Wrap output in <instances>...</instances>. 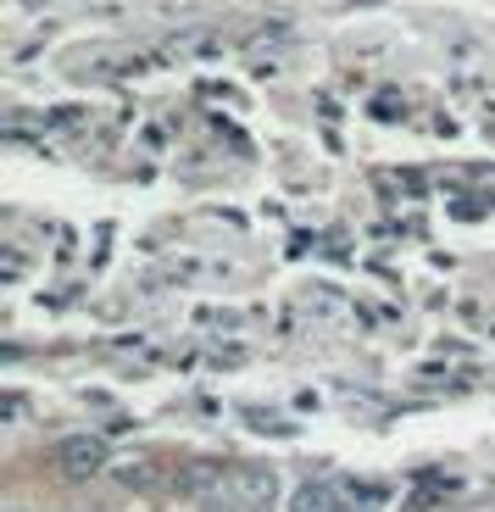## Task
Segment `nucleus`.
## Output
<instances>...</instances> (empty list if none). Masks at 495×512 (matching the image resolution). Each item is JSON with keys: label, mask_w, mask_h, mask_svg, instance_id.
Listing matches in <instances>:
<instances>
[{"label": "nucleus", "mask_w": 495, "mask_h": 512, "mask_svg": "<svg viewBox=\"0 0 495 512\" xmlns=\"http://www.w3.org/2000/svg\"><path fill=\"white\" fill-rule=\"evenodd\" d=\"M273 496H279V468H267V462H234L212 485V501L234 512H262L273 507Z\"/></svg>", "instance_id": "obj_1"}, {"label": "nucleus", "mask_w": 495, "mask_h": 512, "mask_svg": "<svg viewBox=\"0 0 495 512\" xmlns=\"http://www.w3.org/2000/svg\"><path fill=\"white\" fill-rule=\"evenodd\" d=\"M56 462H62V474L67 479H89V474H101L106 468V440L95 435H73L56 446Z\"/></svg>", "instance_id": "obj_2"}, {"label": "nucleus", "mask_w": 495, "mask_h": 512, "mask_svg": "<svg viewBox=\"0 0 495 512\" xmlns=\"http://www.w3.org/2000/svg\"><path fill=\"white\" fill-rule=\"evenodd\" d=\"M334 507V490L329 485H306L301 496H295V512H329Z\"/></svg>", "instance_id": "obj_3"}]
</instances>
